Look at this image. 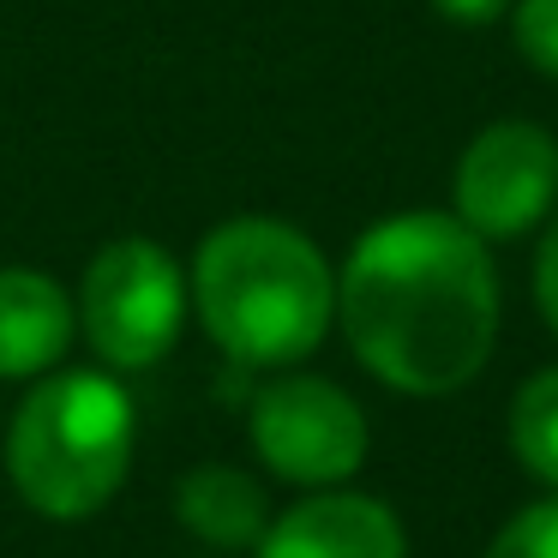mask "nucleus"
<instances>
[{
  "mask_svg": "<svg viewBox=\"0 0 558 558\" xmlns=\"http://www.w3.org/2000/svg\"><path fill=\"white\" fill-rule=\"evenodd\" d=\"M174 517L193 541L217 546V553H253L270 522V498L234 462H198L174 481Z\"/></svg>",
  "mask_w": 558,
  "mask_h": 558,
  "instance_id": "obj_9",
  "label": "nucleus"
},
{
  "mask_svg": "<svg viewBox=\"0 0 558 558\" xmlns=\"http://www.w3.org/2000/svg\"><path fill=\"white\" fill-rule=\"evenodd\" d=\"M258 558H409L402 517L373 493L318 486L265 522Z\"/></svg>",
  "mask_w": 558,
  "mask_h": 558,
  "instance_id": "obj_7",
  "label": "nucleus"
},
{
  "mask_svg": "<svg viewBox=\"0 0 558 558\" xmlns=\"http://www.w3.org/2000/svg\"><path fill=\"white\" fill-rule=\"evenodd\" d=\"M193 313L234 366H294L330 337L337 270L282 217H229L198 241Z\"/></svg>",
  "mask_w": 558,
  "mask_h": 558,
  "instance_id": "obj_2",
  "label": "nucleus"
},
{
  "mask_svg": "<svg viewBox=\"0 0 558 558\" xmlns=\"http://www.w3.org/2000/svg\"><path fill=\"white\" fill-rule=\"evenodd\" d=\"M138 445L126 385L109 373H43L7 426V481L37 517L85 522L121 493Z\"/></svg>",
  "mask_w": 558,
  "mask_h": 558,
  "instance_id": "obj_3",
  "label": "nucleus"
},
{
  "mask_svg": "<svg viewBox=\"0 0 558 558\" xmlns=\"http://www.w3.org/2000/svg\"><path fill=\"white\" fill-rule=\"evenodd\" d=\"M186 270L150 234L109 241L78 277V330L109 373H150L186 330Z\"/></svg>",
  "mask_w": 558,
  "mask_h": 558,
  "instance_id": "obj_4",
  "label": "nucleus"
},
{
  "mask_svg": "<svg viewBox=\"0 0 558 558\" xmlns=\"http://www.w3.org/2000/svg\"><path fill=\"white\" fill-rule=\"evenodd\" d=\"M481 558H558V493L505 517V529L486 541Z\"/></svg>",
  "mask_w": 558,
  "mask_h": 558,
  "instance_id": "obj_11",
  "label": "nucleus"
},
{
  "mask_svg": "<svg viewBox=\"0 0 558 558\" xmlns=\"http://www.w3.org/2000/svg\"><path fill=\"white\" fill-rule=\"evenodd\" d=\"M78 337L73 294L31 265H0V378H43Z\"/></svg>",
  "mask_w": 558,
  "mask_h": 558,
  "instance_id": "obj_8",
  "label": "nucleus"
},
{
  "mask_svg": "<svg viewBox=\"0 0 558 558\" xmlns=\"http://www.w3.org/2000/svg\"><path fill=\"white\" fill-rule=\"evenodd\" d=\"M510 43L534 73L558 78V0H510Z\"/></svg>",
  "mask_w": 558,
  "mask_h": 558,
  "instance_id": "obj_12",
  "label": "nucleus"
},
{
  "mask_svg": "<svg viewBox=\"0 0 558 558\" xmlns=\"http://www.w3.org/2000/svg\"><path fill=\"white\" fill-rule=\"evenodd\" d=\"M510 457L534 474L541 486L558 493V366H541L534 378H522L505 414Z\"/></svg>",
  "mask_w": 558,
  "mask_h": 558,
  "instance_id": "obj_10",
  "label": "nucleus"
},
{
  "mask_svg": "<svg viewBox=\"0 0 558 558\" xmlns=\"http://www.w3.org/2000/svg\"><path fill=\"white\" fill-rule=\"evenodd\" d=\"M534 306H541L546 330L558 337V222L541 234V246H534Z\"/></svg>",
  "mask_w": 558,
  "mask_h": 558,
  "instance_id": "obj_13",
  "label": "nucleus"
},
{
  "mask_svg": "<svg viewBox=\"0 0 558 558\" xmlns=\"http://www.w3.org/2000/svg\"><path fill=\"white\" fill-rule=\"evenodd\" d=\"M433 13H445L450 25H493L510 13V0H433Z\"/></svg>",
  "mask_w": 558,
  "mask_h": 558,
  "instance_id": "obj_14",
  "label": "nucleus"
},
{
  "mask_svg": "<svg viewBox=\"0 0 558 558\" xmlns=\"http://www.w3.org/2000/svg\"><path fill=\"white\" fill-rule=\"evenodd\" d=\"M457 210L450 217L474 229L486 246L522 241L541 229L558 205V138L534 121H493L469 138L457 157Z\"/></svg>",
  "mask_w": 558,
  "mask_h": 558,
  "instance_id": "obj_6",
  "label": "nucleus"
},
{
  "mask_svg": "<svg viewBox=\"0 0 558 558\" xmlns=\"http://www.w3.org/2000/svg\"><path fill=\"white\" fill-rule=\"evenodd\" d=\"M498 265L450 210H397L349 246L337 325L397 397H457L498 342Z\"/></svg>",
  "mask_w": 558,
  "mask_h": 558,
  "instance_id": "obj_1",
  "label": "nucleus"
},
{
  "mask_svg": "<svg viewBox=\"0 0 558 558\" xmlns=\"http://www.w3.org/2000/svg\"><path fill=\"white\" fill-rule=\"evenodd\" d=\"M246 433H253L258 462L301 493L349 486L366 469V450H373L361 402L330 378L289 373V366L270 385H258L253 409H246Z\"/></svg>",
  "mask_w": 558,
  "mask_h": 558,
  "instance_id": "obj_5",
  "label": "nucleus"
}]
</instances>
